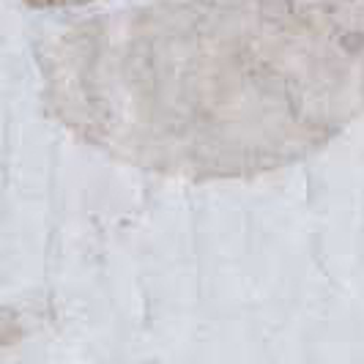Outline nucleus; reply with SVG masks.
Listing matches in <instances>:
<instances>
[]
</instances>
